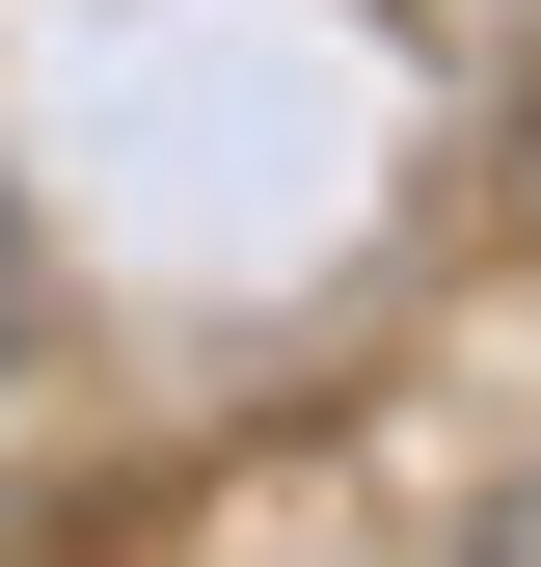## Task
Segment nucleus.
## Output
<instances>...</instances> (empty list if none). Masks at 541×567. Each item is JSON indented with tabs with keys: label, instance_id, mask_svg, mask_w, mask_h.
Segmentation results:
<instances>
[{
	"label": "nucleus",
	"instance_id": "1",
	"mask_svg": "<svg viewBox=\"0 0 541 567\" xmlns=\"http://www.w3.org/2000/svg\"><path fill=\"white\" fill-rule=\"evenodd\" d=\"M0 379H28V217H0Z\"/></svg>",
	"mask_w": 541,
	"mask_h": 567
}]
</instances>
